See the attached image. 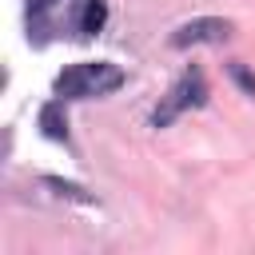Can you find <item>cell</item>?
<instances>
[{"mask_svg": "<svg viewBox=\"0 0 255 255\" xmlns=\"http://www.w3.org/2000/svg\"><path fill=\"white\" fill-rule=\"evenodd\" d=\"M231 76H235V80H239V84H243V88H247V92L255 96V76H251V72H247L243 64H231Z\"/></svg>", "mask_w": 255, "mask_h": 255, "instance_id": "obj_6", "label": "cell"}, {"mask_svg": "<svg viewBox=\"0 0 255 255\" xmlns=\"http://www.w3.org/2000/svg\"><path fill=\"white\" fill-rule=\"evenodd\" d=\"M52 4H56V0H28V12H32V16H44Z\"/></svg>", "mask_w": 255, "mask_h": 255, "instance_id": "obj_7", "label": "cell"}, {"mask_svg": "<svg viewBox=\"0 0 255 255\" xmlns=\"http://www.w3.org/2000/svg\"><path fill=\"white\" fill-rule=\"evenodd\" d=\"M124 84V68L108 64V60H84V64H72L56 76L52 92L60 100H92V96H108Z\"/></svg>", "mask_w": 255, "mask_h": 255, "instance_id": "obj_1", "label": "cell"}, {"mask_svg": "<svg viewBox=\"0 0 255 255\" xmlns=\"http://www.w3.org/2000/svg\"><path fill=\"white\" fill-rule=\"evenodd\" d=\"M231 36V20L223 16H199V20H187L171 32V48H191V44H223Z\"/></svg>", "mask_w": 255, "mask_h": 255, "instance_id": "obj_3", "label": "cell"}, {"mask_svg": "<svg viewBox=\"0 0 255 255\" xmlns=\"http://www.w3.org/2000/svg\"><path fill=\"white\" fill-rule=\"evenodd\" d=\"M207 104V84H203V72L199 68H187L179 80H175V88L159 100V108L151 112V124L155 128H167L179 112H187V108H203Z\"/></svg>", "mask_w": 255, "mask_h": 255, "instance_id": "obj_2", "label": "cell"}, {"mask_svg": "<svg viewBox=\"0 0 255 255\" xmlns=\"http://www.w3.org/2000/svg\"><path fill=\"white\" fill-rule=\"evenodd\" d=\"M104 20H108V4H104V0H80L76 28H80L84 36H96V32L104 28Z\"/></svg>", "mask_w": 255, "mask_h": 255, "instance_id": "obj_5", "label": "cell"}, {"mask_svg": "<svg viewBox=\"0 0 255 255\" xmlns=\"http://www.w3.org/2000/svg\"><path fill=\"white\" fill-rule=\"evenodd\" d=\"M60 104H64V100L56 96L52 104L40 108V128H44L48 139H68V120H64V108H60Z\"/></svg>", "mask_w": 255, "mask_h": 255, "instance_id": "obj_4", "label": "cell"}]
</instances>
